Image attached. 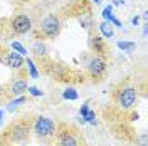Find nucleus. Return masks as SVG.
<instances>
[{
  "label": "nucleus",
  "mask_w": 148,
  "mask_h": 146,
  "mask_svg": "<svg viewBox=\"0 0 148 146\" xmlns=\"http://www.w3.org/2000/svg\"><path fill=\"white\" fill-rule=\"evenodd\" d=\"M79 113H81V116L84 118V116L89 113V108H88V104H83V106H81V109H79Z\"/></svg>",
  "instance_id": "21"
},
{
  "label": "nucleus",
  "mask_w": 148,
  "mask_h": 146,
  "mask_svg": "<svg viewBox=\"0 0 148 146\" xmlns=\"http://www.w3.org/2000/svg\"><path fill=\"white\" fill-rule=\"evenodd\" d=\"M7 139H10L12 143H25L30 136V126L25 121H18L14 123L9 129H7Z\"/></svg>",
  "instance_id": "2"
},
{
  "label": "nucleus",
  "mask_w": 148,
  "mask_h": 146,
  "mask_svg": "<svg viewBox=\"0 0 148 146\" xmlns=\"http://www.w3.org/2000/svg\"><path fill=\"white\" fill-rule=\"evenodd\" d=\"M22 102H25V98H24V96H18L17 99L12 101V102L9 104V111H14V109L18 106V104H22Z\"/></svg>",
  "instance_id": "18"
},
{
  "label": "nucleus",
  "mask_w": 148,
  "mask_h": 146,
  "mask_svg": "<svg viewBox=\"0 0 148 146\" xmlns=\"http://www.w3.org/2000/svg\"><path fill=\"white\" fill-rule=\"evenodd\" d=\"M34 133L42 139H49V138H54L57 134V124L51 118H37L34 121Z\"/></svg>",
  "instance_id": "1"
},
{
  "label": "nucleus",
  "mask_w": 148,
  "mask_h": 146,
  "mask_svg": "<svg viewBox=\"0 0 148 146\" xmlns=\"http://www.w3.org/2000/svg\"><path fill=\"white\" fill-rule=\"evenodd\" d=\"M99 30H101L103 35L108 37V39H110V37H113V34H114V30H113V25H111L110 22H106V20L99 24Z\"/></svg>",
  "instance_id": "10"
},
{
  "label": "nucleus",
  "mask_w": 148,
  "mask_h": 146,
  "mask_svg": "<svg viewBox=\"0 0 148 146\" xmlns=\"http://www.w3.org/2000/svg\"><path fill=\"white\" fill-rule=\"evenodd\" d=\"M3 146H14V145H12V143H9V145H3Z\"/></svg>",
  "instance_id": "27"
},
{
  "label": "nucleus",
  "mask_w": 148,
  "mask_h": 146,
  "mask_svg": "<svg viewBox=\"0 0 148 146\" xmlns=\"http://www.w3.org/2000/svg\"><path fill=\"white\" fill-rule=\"evenodd\" d=\"M29 94H32V96H36V98L44 96V92L40 91V89H37V87H34V86H29Z\"/></svg>",
  "instance_id": "19"
},
{
  "label": "nucleus",
  "mask_w": 148,
  "mask_h": 146,
  "mask_svg": "<svg viewBox=\"0 0 148 146\" xmlns=\"http://www.w3.org/2000/svg\"><path fill=\"white\" fill-rule=\"evenodd\" d=\"M25 64H27V69H29V72H30V77H32V79H37V77H39V72H37V69H36V65H34V62H32V59H27Z\"/></svg>",
  "instance_id": "14"
},
{
  "label": "nucleus",
  "mask_w": 148,
  "mask_h": 146,
  "mask_svg": "<svg viewBox=\"0 0 148 146\" xmlns=\"http://www.w3.org/2000/svg\"><path fill=\"white\" fill-rule=\"evenodd\" d=\"M57 139H56V146H81L79 136L76 134V131L71 128H62L57 131Z\"/></svg>",
  "instance_id": "3"
},
{
  "label": "nucleus",
  "mask_w": 148,
  "mask_h": 146,
  "mask_svg": "<svg viewBox=\"0 0 148 146\" xmlns=\"http://www.w3.org/2000/svg\"><path fill=\"white\" fill-rule=\"evenodd\" d=\"M40 30H42V34L47 35V37H56L59 34V30H61V22H59V18L56 17V15L46 17L40 22Z\"/></svg>",
  "instance_id": "5"
},
{
  "label": "nucleus",
  "mask_w": 148,
  "mask_h": 146,
  "mask_svg": "<svg viewBox=\"0 0 148 146\" xmlns=\"http://www.w3.org/2000/svg\"><path fill=\"white\" fill-rule=\"evenodd\" d=\"M3 61H5V64L9 65V67H12V69H20V67L24 65V59H22V55L17 54V52H10Z\"/></svg>",
  "instance_id": "8"
},
{
  "label": "nucleus",
  "mask_w": 148,
  "mask_h": 146,
  "mask_svg": "<svg viewBox=\"0 0 148 146\" xmlns=\"http://www.w3.org/2000/svg\"><path fill=\"white\" fill-rule=\"evenodd\" d=\"M12 29L15 34H27L32 29V22L27 15H17L12 18Z\"/></svg>",
  "instance_id": "6"
},
{
  "label": "nucleus",
  "mask_w": 148,
  "mask_h": 146,
  "mask_svg": "<svg viewBox=\"0 0 148 146\" xmlns=\"http://www.w3.org/2000/svg\"><path fill=\"white\" fill-rule=\"evenodd\" d=\"M113 3H114V5H123V0H114Z\"/></svg>",
  "instance_id": "24"
},
{
  "label": "nucleus",
  "mask_w": 148,
  "mask_h": 146,
  "mask_svg": "<svg viewBox=\"0 0 148 146\" xmlns=\"http://www.w3.org/2000/svg\"><path fill=\"white\" fill-rule=\"evenodd\" d=\"M62 96H64V99H69V101H76L79 98V94H77V91H76L74 87H67V89L62 92Z\"/></svg>",
  "instance_id": "12"
},
{
  "label": "nucleus",
  "mask_w": 148,
  "mask_h": 146,
  "mask_svg": "<svg viewBox=\"0 0 148 146\" xmlns=\"http://www.w3.org/2000/svg\"><path fill=\"white\" fill-rule=\"evenodd\" d=\"M140 143H141V146H147V136H145V134L140 138Z\"/></svg>",
  "instance_id": "22"
},
{
  "label": "nucleus",
  "mask_w": 148,
  "mask_h": 146,
  "mask_svg": "<svg viewBox=\"0 0 148 146\" xmlns=\"http://www.w3.org/2000/svg\"><path fill=\"white\" fill-rule=\"evenodd\" d=\"M12 49H14L17 54H20V55H27V54H29L27 49L22 46V44H18V42H12Z\"/></svg>",
  "instance_id": "15"
},
{
  "label": "nucleus",
  "mask_w": 148,
  "mask_h": 146,
  "mask_svg": "<svg viewBox=\"0 0 148 146\" xmlns=\"http://www.w3.org/2000/svg\"><path fill=\"white\" fill-rule=\"evenodd\" d=\"M2 116H3V111L0 109V119H2Z\"/></svg>",
  "instance_id": "25"
},
{
  "label": "nucleus",
  "mask_w": 148,
  "mask_h": 146,
  "mask_svg": "<svg viewBox=\"0 0 148 146\" xmlns=\"http://www.w3.org/2000/svg\"><path fill=\"white\" fill-rule=\"evenodd\" d=\"M91 46L96 49V52H103V50H104V44H103V40L99 39V37H92Z\"/></svg>",
  "instance_id": "13"
},
{
  "label": "nucleus",
  "mask_w": 148,
  "mask_h": 146,
  "mask_svg": "<svg viewBox=\"0 0 148 146\" xmlns=\"http://www.w3.org/2000/svg\"><path fill=\"white\" fill-rule=\"evenodd\" d=\"M91 2H96V3H99V0H91Z\"/></svg>",
  "instance_id": "26"
},
{
  "label": "nucleus",
  "mask_w": 148,
  "mask_h": 146,
  "mask_svg": "<svg viewBox=\"0 0 148 146\" xmlns=\"http://www.w3.org/2000/svg\"><path fill=\"white\" fill-rule=\"evenodd\" d=\"M138 99V92L135 87H123L118 92V104L123 109H130Z\"/></svg>",
  "instance_id": "4"
},
{
  "label": "nucleus",
  "mask_w": 148,
  "mask_h": 146,
  "mask_svg": "<svg viewBox=\"0 0 148 146\" xmlns=\"http://www.w3.org/2000/svg\"><path fill=\"white\" fill-rule=\"evenodd\" d=\"M131 22H133V25H138L140 18H138V17H133V20H131Z\"/></svg>",
  "instance_id": "23"
},
{
  "label": "nucleus",
  "mask_w": 148,
  "mask_h": 146,
  "mask_svg": "<svg viewBox=\"0 0 148 146\" xmlns=\"http://www.w3.org/2000/svg\"><path fill=\"white\" fill-rule=\"evenodd\" d=\"M44 50H46V47L42 46V44H36V52H37L39 55L44 54Z\"/></svg>",
  "instance_id": "20"
},
{
  "label": "nucleus",
  "mask_w": 148,
  "mask_h": 146,
  "mask_svg": "<svg viewBox=\"0 0 148 146\" xmlns=\"http://www.w3.org/2000/svg\"><path fill=\"white\" fill-rule=\"evenodd\" d=\"M83 119L86 121V123H89V124H92V126H96V124H98V119H96V114H94L92 111H89V113H88V114H86V116H84Z\"/></svg>",
  "instance_id": "17"
},
{
  "label": "nucleus",
  "mask_w": 148,
  "mask_h": 146,
  "mask_svg": "<svg viewBox=\"0 0 148 146\" xmlns=\"http://www.w3.org/2000/svg\"><path fill=\"white\" fill-rule=\"evenodd\" d=\"M88 69H89V72H91L94 77H99V76L106 71V62L103 61L101 57H94V59L89 61Z\"/></svg>",
  "instance_id": "7"
},
{
  "label": "nucleus",
  "mask_w": 148,
  "mask_h": 146,
  "mask_svg": "<svg viewBox=\"0 0 148 146\" xmlns=\"http://www.w3.org/2000/svg\"><path fill=\"white\" fill-rule=\"evenodd\" d=\"M118 47L120 49H123V50H128V52H131L133 49H135V42H125V40H121V42H118Z\"/></svg>",
  "instance_id": "16"
},
{
  "label": "nucleus",
  "mask_w": 148,
  "mask_h": 146,
  "mask_svg": "<svg viewBox=\"0 0 148 146\" xmlns=\"http://www.w3.org/2000/svg\"><path fill=\"white\" fill-rule=\"evenodd\" d=\"M103 17H104L106 22H110V24H113V25H116V27H123L120 20L113 15V5H106V7H104V10H103Z\"/></svg>",
  "instance_id": "9"
},
{
  "label": "nucleus",
  "mask_w": 148,
  "mask_h": 146,
  "mask_svg": "<svg viewBox=\"0 0 148 146\" xmlns=\"http://www.w3.org/2000/svg\"><path fill=\"white\" fill-rule=\"evenodd\" d=\"M27 91V82L25 81H17L14 86H12V94H15V96H20L22 92Z\"/></svg>",
  "instance_id": "11"
}]
</instances>
